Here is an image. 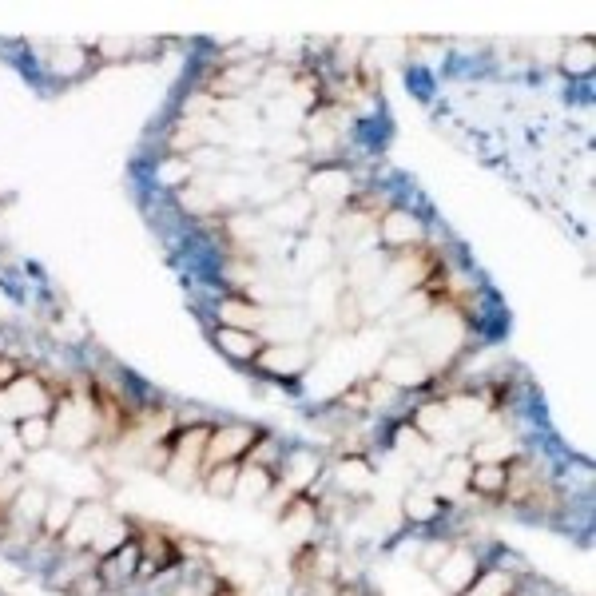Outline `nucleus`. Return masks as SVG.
Masks as SVG:
<instances>
[{
	"label": "nucleus",
	"instance_id": "17",
	"mask_svg": "<svg viewBox=\"0 0 596 596\" xmlns=\"http://www.w3.org/2000/svg\"><path fill=\"white\" fill-rule=\"evenodd\" d=\"M16 438L24 449H44L52 442V422L48 418H28V422H16Z\"/></svg>",
	"mask_w": 596,
	"mask_h": 596
},
{
	"label": "nucleus",
	"instance_id": "21",
	"mask_svg": "<svg viewBox=\"0 0 596 596\" xmlns=\"http://www.w3.org/2000/svg\"><path fill=\"white\" fill-rule=\"evenodd\" d=\"M338 481H342L346 489H366V485H370V469H366L362 461H342Z\"/></svg>",
	"mask_w": 596,
	"mask_h": 596
},
{
	"label": "nucleus",
	"instance_id": "13",
	"mask_svg": "<svg viewBox=\"0 0 596 596\" xmlns=\"http://www.w3.org/2000/svg\"><path fill=\"white\" fill-rule=\"evenodd\" d=\"M263 358V366L271 370V374H298L302 366H306V350L302 346H271L267 354H259Z\"/></svg>",
	"mask_w": 596,
	"mask_h": 596
},
{
	"label": "nucleus",
	"instance_id": "4",
	"mask_svg": "<svg viewBox=\"0 0 596 596\" xmlns=\"http://www.w3.org/2000/svg\"><path fill=\"white\" fill-rule=\"evenodd\" d=\"M259 438L251 426H223V430H211L207 438V453H203V469L211 465H227V461H239L243 453H251Z\"/></svg>",
	"mask_w": 596,
	"mask_h": 596
},
{
	"label": "nucleus",
	"instance_id": "19",
	"mask_svg": "<svg viewBox=\"0 0 596 596\" xmlns=\"http://www.w3.org/2000/svg\"><path fill=\"white\" fill-rule=\"evenodd\" d=\"M12 509L24 517V521H44V509H48V493L44 489H20Z\"/></svg>",
	"mask_w": 596,
	"mask_h": 596
},
{
	"label": "nucleus",
	"instance_id": "3",
	"mask_svg": "<svg viewBox=\"0 0 596 596\" xmlns=\"http://www.w3.org/2000/svg\"><path fill=\"white\" fill-rule=\"evenodd\" d=\"M48 394L44 386L32 378V374H20L8 390H0V418H16V422H28V418H48Z\"/></svg>",
	"mask_w": 596,
	"mask_h": 596
},
{
	"label": "nucleus",
	"instance_id": "8",
	"mask_svg": "<svg viewBox=\"0 0 596 596\" xmlns=\"http://www.w3.org/2000/svg\"><path fill=\"white\" fill-rule=\"evenodd\" d=\"M100 529H104V509L96 501H88V505H76V517L64 533H68V545H96Z\"/></svg>",
	"mask_w": 596,
	"mask_h": 596
},
{
	"label": "nucleus",
	"instance_id": "14",
	"mask_svg": "<svg viewBox=\"0 0 596 596\" xmlns=\"http://www.w3.org/2000/svg\"><path fill=\"white\" fill-rule=\"evenodd\" d=\"M314 469H318V457L314 453H306V449H298L287 457V473H283V485L287 489H306L310 481H314Z\"/></svg>",
	"mask_w": 596,
	"mask_h": 596
},
{
	"label": "nucleus",
	"instance_id": "22",
	"mask_svg": "<svg viewBox=\"0 0 596 596\" xmlns=\"http://www.w3.org/2000/svg\"><path fill=\"white\" fill-rule=\"evenodd\" d=\"M406 513H410L414 521H430V517L438 513V501H434L430 493H410V497H406Z\"/></svg>",
	"mask_w": 596,
	"mask_h": 596
},
{
	"label": "nucleus",
	"instance_id": "20",
	"mask_svg": "<svg viewBox=\"0 0 596 596\" xmlns=\"http://www.w3.org/2000/svg\"><path fill=\"white\" fill-rule=\"evenodd\" d=\"M509 593H513V581H509L505 573H485V577H477L473 589H469V596H509Z\"/></svg>",
	"mask_w": 596,
	"mask_h": 596
},
{
	"label": "nucleus",
	"instance_id": "7",
	"mask_svg": "<svg viewBox=\"0 0 596 596\" xmlns=\"http://www.w3.org/2000/svg\"><path fill=\"white\" fill-rule=\"evenodd\" d=\"M215 342H219V350H223V354H231L235 362H255V358L263 354V338H259L255 330H235V326H219Z\"/></svg>",
	"mask_w": 596,
	"mask_h": 596
},
{
	"label": "nucleus",
	"instance_id": "2",
	"mask_svg": "<svg viewBox=\"0 0 596 596\" xmlns=\"http://www.w3.org/2000/svg\"><path fill=\"white\" fill-rule=\"evenodd\" d=\"M100 434V414L96 406L88 402H64L56 410V422H52V438L68 449H84L92 438Z\"/></svg>",
	"mask_w": 596,
	"mask_h": 596
},
{
	"label": "nucleus",
	"instance_id": "18",
	"mask_svg": "<svg viewBox=\"0 0 596 596\" xmlns=\"http://www.w3.org/2000/svg\"><path fill=\"white\" fill-rule=\"evenodd\" d=\"M350 191V183H346V175H338V171H318L314 179H310V195L314 199H342Z\"/></svg>",
	"mask_w": 596,
	"mask_h": 596
},
{
	"label": "nucleus",
	"instance_id": "16",
	"mask_svg": "<svg viewBox=\"0 0 596 596\" xmlns=\"http://www.w3.org/2000/svg\"><path fill=\"white\" fill-rule=\"evenodd\" d=\"M76 517V501L72 497H48V509H44V533H64Z\"/></svg>",
	"mask_w": 596,
	"mask_h": 596
},
{
	"label": "nucleus",
	"instance_id": "10",
	"mask_svg": "<svg viewBox=\"0 0 596 596\" xmlns=\"http://www.w3.org/2000/svg\"><path fill=\"white\" fill-rule=\"evenodd\" d=\"M219 318H223V326H235V330H259L267 322V310L255 302H243V298H223Z\"/></svg>",
	"mask_w": 596,
	"mask_h": 596
},
{
	"label": "nucleus",
	"instance_id": "1",
	"mask_svg": "<svg viewBox=\"0 0 596 596\" xmlns=\"http://www.w3.org/2000/svg\"><path fill=\"white\" fill-rule=\"evenodd\" d=\"M207 438H211V430H207V426H195V430H187V434H179V438L171 442L167 477H171L175 485H191V481H199V477H203Z\"/></svg>",
	"mask_w": 596,
	"mask_h": 596
},
{
	"label": "nucleus",
	"instance_id": "23",
	"mask_svg": "<svg viewBox=\"0 0 596 596\" xmlns=\"http://www.w3.org/2000/svg\"><path fill=\"white\" fill-rule=\"evenodd\" d=\"M16 378H20V370H16V366H12L8 358H0V390H8V386H12Z\"/></svg>",
	"mask_w": 596,
	"mask_h": 596
},
{
	"label": "nucleus",
	"instance_id": "15",
	"mask_svg": "<svg viewBox=\"0 0 596 596\" xmlns=\"http://www.w3.org/2000/svg\"><path fill=\"white\" fill-rule=\"evenodd\" d=\"M235 481H239V461L203 469V485H207L211 497H231V493H235Z\"/></svg>",
	"mask_w": 596,
	"mask_h": 596
},
{
	"label": "nucleus",
	"instance_id": "12",
	"mask_svg": "<svg viewBox=\"0 0 596 596\" xmlns=\"http://www.w3.org/2000/svg\"><path fill=\"white\" fill-rule=\"evenodd\" d=\"M505 481H509V465H501V461H477L469 469V485L477 493H501Z\"/></svg>",
	"mask_w": 596,
	"mask_h": 596
},
{
	"label": "nucleus",
	"instance_id": "11",
	"mask_svg": "<svg viewBox=\"0 0 596 596\" xmlns=\"http://www.w3.org/2000/svg\"><path fill=\"white\" fill-rule=\"evenodd\" d=\"M449 565L438 573V581H442V589H449V593H465L473 581H477V565H473V557L469 553H453V557H446Z\"/></svg>",
	"mask_w": 596,
	"mask_h": 596
},
{
	"label": "nucleus",
	"instance_id": "6",
	"mask_svg": "<svg viewBox=\"0 0 596 596\" xmlns=\"http://www.w3.org/2000/svg\"><path fill=\"white\" fill-rule=\"evenodd\" d=\"M378 239H382L386 247L406 251V247H414V243L422 239V223H418L414 215H406V211H390V215H382V223H378Z\"/></svg>",
	"mask_w": 596,
	"mask_h": 596
},
{
	"label": "nucleus",
	"instance_id": "5",
	"mask_svg": "<svg viewBox=\"0 0 596 596\" xmlns=\"http://www.w3.org/2000/svg\"><path fill=\"white\" fill-rule=\"evenodd\" d=\"M426 378H430V366L414 350H398L382 362V382H390V386H422Z\"/></svg>",
	"mask_w": 596,
	"mask_h": 596
},
{
	"label": "nucleus",
	"instance_id": "9",
	"mask_svg": "<svg viewBox=\"0 0 596 596\" xmlns=\"http://www.w3.org/2000/svg\"><path fill=\"white\" fill-rule=\"evenodd\" d=\"M271 485H275V477H271V469L267 465H239V481H235V493H231V501H263L267 493H271Z\"/></svg>",
	"mask_w": 596,
	"mask_h": 596
}]
</instances>
